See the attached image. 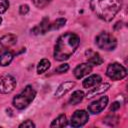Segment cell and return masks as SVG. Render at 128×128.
Here are the masks:
<instances>
[{
    "label": "cell",
    "mask_w": 128,
    "mask_h": 128,
    "mask_svg": "<svg viewBox=\"0 0 128 128\" xmlns=\"http://www.w3.org/2000/svg\"><path fill=\"white\" fill-rule=\"evenodd\" d=\"M80 43L79 37L74 33L62 34L56 41L54 48V58L57 61L68 59L78 48Z\"/></svg>",
    "instance_id": "6da1fadb"
},
{
    "label": "cell",
    "mask_w": 128,
    "mask_h": 128,
    "mask_svg": "<svg viewBox=\"0 0 128 128\" xmlns=\"http://www.w3.org/2000/svg\"><path fill=\"white\" fill-rule=\"evenodd\" d=\"M121 0H91L90 8L93 13L104 21H111L121 9Z\"/></svg>",
    "instance_id": "7a4b0ae2"
},
{
    "label": "cell",
    "mask_w": 128,
    "mask_h": 128,
    "mask_svg": "<svg viewBox=\"0 0 128 128\" xmlns=\"http://www.w3.org/2000/svg\"><path fill=\"white\" fill-rule=\"evenodd\" d=\"M36 96V91L31 85H27L19 94H17L13 99V106L19 110L25 109L34 100Z\"/></svg>",
    "instance_id": "3957f363"
},
{
    "label": "cell",
    "mask_w": 128,
    "mask_h": 128,
    "mask_svg": "<svg viewBox=\"0 0 128 128\" xmlns=\"http://www.w3.org/2000/svg\"><path fill=\"white\" fill-rule=\"evenodd\" d=\"M95 43L98 48L104 51H112L117 46V40L108 32H101L95 39Z\"/></svg>",
    "instance_id": "277c9868"
},
{
    "label": "cell",
    "mask_w": 128,
    "mask_h": 128,
    "mask_svg": "<svg viewBox=\"0 0 128 128\" xmlns=\"http://www.w3.org/2000/svg\"><path fill=\"white\" fill-rule=\"evenodd\" d=\"M106 75L112 79V80H121L123 79L126 75H127V71L125 69L124 66H122L121 64L114 62L108 65L107 69H106Z\"/></svg>",
    "instance_id": "5b68a950"
},
{
    "label": "cell",
    "mask_w": 128,
    "mask_h": 128,
    "mask_svg": "<svg viewBox=\"0 0 128 128\" xmlns=\"http://www.w3.org/2000/svg\"><path fill=\"white\" fill-rule=\"evenodd\" d=\"M16 86V80L13 76L6 74L1 77L0 79V93L1 94H8L14 90Z\"/></svg>",
    "instance_id": "8992f818"
},
{
    "label": "cell",
    "mask_w": 128,
    "mask_h": 128,
    "mask_svg": "<svg viewBox=\"0 0 128 128\" xmlns=\"http://www.w3.org/2000/svg\"><path fill=\"white\" fill-rule=\"evenodd\" d=\"M89 119V115L85 110H76L70 119V125L72 127H81Z\"/></svg>",
    "instance_id": "52a82bcc"
},
{
    "label": "cell",
    "mask_w": 128,
    "mask_h": 128,
    "mask_svg": "<svg viewBox=\"0 0 128 128\" xmlns=\"http://www.w3.org/2000/svg\"><path fill=\"white\" fill-rule=\"evenodd\" d=\"M108 97L107 96H102L100 97L98 100L92 102L89 106H88V111L92 114H98L100 113L102 110H104V108L107 106L108 104Z\"/></svg>",
    "instance_id": "ba28073f"
},
{
    "label": "cell",
    "mask_w": 128,
    "mask_h": 128,
    "mask_svg": "<svg viewBox=\"0 0 128 128\" xmlns=\"http://www.w3.org/2000/svg\"><path fill=\"white\" fill-rule=\"evenodd\" d=\"M16 41H17V38L13 34H8V35L3 36L0 39V54L5 52L6 49H8L10 46L14 45L16 43Z\"/></svg>",
    "instance_id": "9c48e42d"
},
{
    "label": "cell",
    "mask_w": 128,
    "mask_h": 128,
    "mask_svg": "<svg viewBox=\"0 0 128 128\" xmlns=\"http://www.w3.org/2000/svg\"><path fill=\"white\" fill-rule=\"evenodd\" d=\"M91 71H92V65H90L89 63H81L78 66H76L73 73L77 79H81L84 76L88 75Z\"/></svg>",
    "instance_id": "30bf717a"
},
{
    "label": "cell",
    "mask_w": 128,
    "mask_h": 128,
    "mask_svg": "<svg viewBox=\"0 0 128 128\" xmlns=\"http://www.w3.org/2000/svg\"><path fill=\"white\" fill-rule=\"evenodd\" d=\"M50 21L48 18H44L41 23H39L37 26H35L31 31L35 35H40V34H45L46 32L50 31Z\"/></svg>",
    "instance_id": "8fae6325"
},
{
    "label": "cell",
    "mask_w": 128,
    "mask_h": 128,
    "mask_svg": "<svg viewBox=\"0 0 128 128\" xmlns=\"http://www.w3.org/2000/svg\"><path fill=\"white\" fill-rule=\"evenodd\" d=\"M85 56L90 65H101L103 63V59L101 58V56L91 49H89L85 52Z\"/></svg>",
    "instance_id": "7c38bea8"
},
{
    "label": "cell",
    "mask_w": 128,
    "mask_h": 128,
    "mask_svg": "<svg viewBox=\"0 0 128 128\" xmlns=\"http://www.w3.org/2000/svg\"><path fill=\"white\" fill-rule=\"evenodd\" d=\"M95 88H93L92 90L88 91V93L86 94V98L90 99L94 96H97V95H100V94H103L105 91H107L110 87V84L108 83H103V84H100V85H96L94 86Z\"/></svg>",
    "instance_id": "4fadbf2b"
},
{
    "label": "cell",
    "mask_w": 128,
    "mask_h": 128,
    "mask_svg": "<svg viewBox=\"0 0 128 128\" xmlns=\"http://www.w3.org/2000/svg\"><path fill=\"white\" fill-rule=\"evenodd\" d=\"M74 86H75V82H73V81H66V82L60 84L59 87L57 88L56 92H55V96H56L57 98L62 97V96L65 95L67 92H69Z\"/></svg>",
    "instance_id": "5bb4252c"
},
{
    "label": "cell",
    "mask_w": 128,
    "mask_h": 128,
    "mask_svg": "<svg viewBox=\"0 0 128 128\" xmlns=\"http://www.w3.org/2000/svg\"><path fill=\"white\" fill-rule=\"evenodd\" d=\"M102 78L98 74H93L88 76L85 80H83V87L84 88H92L96 85H98L101 82Z\"/></svg>",
    "instance_id": "9a60e30c"
},
{
    "label": "cell",
    "mask_w": 128,
    "mask_h": 128,
    "mask_svg": "<svg viewBox=\"0 0 128 128\" xmlns=\"http://www.w3.org/2000/svg\"><path fill=\"white\" fill-rule=\"evenodd\" d=\"M67 118L64 114L59 115L57 118H55L52 123L50 124V127H56V128H60V127H65L67 126Z\"/></svg>",
    "instance_id": "2e32d148"
},
{
    "label": "cell",
    "mask_w": 128,
    "mask_h": 128,
    "mask_svg": "<svg viewBox=\"0 0 128 128\" xmlns=\"http://www.w3.org/2000/svg\"><path fill=\"white\" fill-rule=\"evenodd\" d=\"M84 98V93L80 90H77L75 92L72 93L71 97L69 98V104L71 105H77L78 103H80Z\"/></svg>",
    "instance_id": "e0dca14e"
},
{
    "label": "cell",
    "mask_w": 128,
    "mask_h": 128,
    "mask_svg": "<svg viewBox=\"0 0 128 128\" xmlns=\"http://www.w3.org/2000/svg\"><path fill=\"white\" fill-rule=\"evenodd\" d=\"M12 60H13V53L10 51H5L2 54H0V65L1 66H8Z\"/></svg>",
    "instance_id": "ac0fdd59"
},
{
    "label": "cell",
    "mask_w": 128,
    "mask_h": 128,
    "mask_svg": "<svg viewBox=\"0 0 128 128\" xmlns=\"http://www.w3.org/2000/svg\"><path fill=\"white\" fill-rule=\"evenodd\" d=\"M50 68V61L47 59H42L39 61L37 65V73L38 74H43Z\"/></svg>",
    "instance_id": "d6986e66"
},
{
    "label": "cell",
    "mask_w": 128,
    "mask_h": 128,
    "mask_svg": "<svg viewBox=\"0 0 128 128\" xmlns=\"http://www.w3.org/2000/svg\"><path fill=\"white\" fill-rule=\"evenodd\" d=\"M66 23V19L65 18H58L53 22H50V31L51 30H58L60 28H62Z\"/></svg>",
    "instance_id": "ffe728a7"
},
{
    "label": "cell",
    "mask_w": 128,
    "mask_h": 128,
    "mask_svg": "<svg viewBox=\"0 0 128 128\" xmlns=\"http://www.w3.org/2000/svg\"><path fill=\"white\" fill-rule=\"evenodd\" d=\"M103 123L109 125V126H115L117 123H118V117L115 116V115H109V116H106L104 119H103Z\"/></svg>",
    "instance_id": "44dd1931"
},
{
    "label": "cell",
    "mask_w": 128,
    "mask_h": 128,
    "mask_svg": "<svg viewBox=\"0 0 128 128\" xmlns=\"http://www.w3.org/2000/svg\"><path fill=\"white\" fill-rule=\"evenodd\" d=\"M50 1L51 0H33V3L38 8H44L50 3Z\"/></svg>",
    "instance_id": "7402d4cb"
},
{
    "label": "cell",
    "mask_w": 128,
    "mask_h": 128,
    "mask_svg": "<svg viewBox=\"0 0 128 128\" xmlns=\"http://www.w3.org/2000/svg\"><path fill=\"white\" fill-rule=\"evenodd\" d=\"M68 69H69V65L66 64V63H64V64L59 65V66L55 69V72H57V73H65V72L68 71Z\"/></svg>",
    "instance_id": "603a6c76"
},
{
    "label": "cell",
    "mask_w": 128,
    "mask_h": 128,
    "mask_svg": "<svg viewBox=\"0 0 128 128\" xmlns=\"http://www.w3.org/2000/svg\"><path fill=\"white\" fill-rule=\"evenodd\" d=\"M9 7L8 0H0V13H4Z\"/></svg>",
    "instance_id": "cb8c5ba5"
},
{
    "label": "cell",
    "mask_w": 128,
    "mask_h": 128,
    "mask_svg": "<svg viewBox=\"0 0 128 128\" xmlns=\"http://www.w3.org/2000/svg\"><path fill=\"white\" fill-rule=\"evenodd\" d=\"M19 127L20 128H34L35 127V124L31 121V120H26L25 122H23V123H21L20 125H19Z\"/></svg>",
    "instance_id": "d4e9b609"
},
{
    "label": "cell",
    "mask_w": 128,
    "mask_h": 128,
    "mask_svg": "<svg viewBox=\"0 0 128 128\" xmlns=\"http://www.w3.org/2000/svg\"><path fill=\"white\" fill-rule=\"evenodd\" d=\"M28 12H29V6H28V5L23 4V5L20 6V8H19V13H20L21 15H26Z\"/></svg>",
    "instance_id": "484cf974"
},
{
    "label": "cell",
    "mask_w": 128,
    "mask_h": 128,
    "mask_svg": "<svg viewBox=\"0 0 128 128\" xmlns=\"http://www.w3.org/2000/svg\"><path fill=\"white\" fill-rule=\"evenodd\" d=\"M120 108V103L119 102H113L112 104H111V106H110V111H112V112H115V111H117L118 109Z\"/></svg>",
    "instance_id": "4316f807"
},
{
    "label": "cell",
    "mask_w": 128,
    "mask_h": 128,
    "mask_svg": "<svg viewBox=\"0 0 128 128\" xmlns=\"http://www.w3.org/2000/svg\"><path fill=\"white\" fill-rule=\"evenodd\" d=\"M1 23H2V18L0 17V24H1Z\"/></svg>",
    "instance_id": "83f0119b"
}]
</instances>
